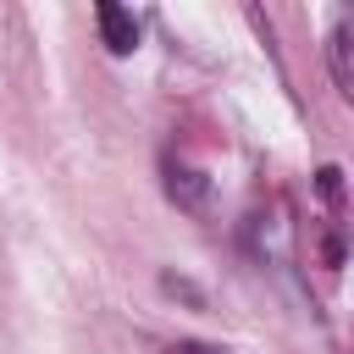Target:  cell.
Returning <instances> with one entry per match:
<instances>
[{"instance_id": "1", "label": "cell", "mask_w": 354, "mask_h": 354, "mask_svg": "<svg viewBox=\"0 0 354 354\" xmlns=\"http://www.w3.org/2000/svg\"><path fill=\"white\" fill-rule=\"evenodd\" d=\"M160 171H166V199H171V205H183V210H205V199H210V177H205V171H194V166L177 160V155H166Z\"/></svg>"}, {"instance_id": "3", "label": "cell", "mask_w": 354, "mask_h": 354, "mask_svg": "<svg viewBox=\"0 0 354 354\" xmlns=\"http://www.w3.org/2000/svg\"><path fill=\"white\" fill-rule=\"evenodd\" d=\"M94 22H100V39H105L111 55H133V50H138V22H133L116 0H100V6H94Z\"/></svg>"}, {"instance_id": "4", "label": "cell", "mask_w": 354, "mask_h": 354, "mask_svg": "<svg viewBox=\"0 0 354 354\" xmlns=\"http://www.w3.org/2000/svg\"><path fill=\"white\" fill-rule=\"evenodd\" d=\"M183 354H216V348H199V343H183Z\"/></svg>"}, {"instance_id": "2", "label": "cell", "mask_w": 354, "mask_h": 354, "mask_svg": "<svg viewBox=\"0 0 354 354\" xmlns=\"http://www.w3.org/2000/svg\"><path fill=\"white\" fill-rule=\"evenodd\" d=\"M326 66H332L337 94L354 105V17H337V28H332V39H326Z\"/></svg>"}]
</instances>
